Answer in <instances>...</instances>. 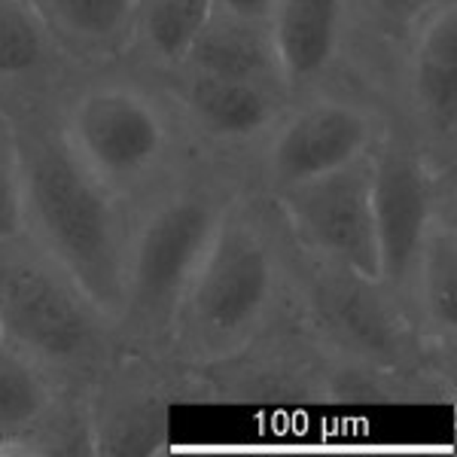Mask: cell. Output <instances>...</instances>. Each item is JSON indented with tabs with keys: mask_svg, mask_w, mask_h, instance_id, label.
<instances>
[{
	"mask_svg": "<svg viewBox=\"0 0 457 457\" xmlns=\"http://www.w3.org/2000/svg\"><path fill=\"white\" fill-rule=\"evenodd\" d=\"M247 187L245 162L202 153L159 193L131 208L122 299L113 317L120 351L165 357L183 293L193 284L228 204Z\"/></svg>",
	"mask_w": 457,
	"mask_h": 457,
	"instance_id": "obj_1",
	"label": "cell"
},
{
	"mask_svg": "<svg viewBox=\"0 0 457 457\" xmlns=\"http://www.w3.org/2000/svg\"><path fill=\"white\" fill-rule=\"evenodd\" d=\"M19 141L21 232L116 317L122 299V260L131 211L79 165L62 135L55 95H34L4 104Z\"/></svg>",
	"mask_w": 457,
	"mask_h": 457,
	"instance_id": "obj_2",
	"label": "cell"
},
{
	"mask_svg": "<svg viewBox=\"0 0 457 457\" xmlns=\"http://www.w3.org/2000/svg\"><path fill=\"white\" fill-rule=\"evenodd\" d=\"M174 370L180 403L253 405V409L454 403L452 390L433 381L375 370L336 353L290 308H284L238 351L204 366H174Z\"/></svg>",
	"mask_w": 457,
	"mask_h": 457,
	"instance_id": "obj_3",
	"label": "cell"
},
{
	"mask_svg": "<svg viewBox=\"0 0 457 457\" xmlns=\"http://www.w3.org/2000/svg\"><path fill=\"white\" fill-rule=\"evenodd\" d=\"M290 226L269 193L247 187L228 204L177 308L165 360L204 366L238 351L287 308Z\"/></svg>",
	"mask_w": 457,
	"mask_h": 457,
	"instance_id": "obj_4",
	"label": "cell"
},
{
	"mask_svg": "<svg viewBox=\"0 0 457 457\" xmlns=\"http://www.w3.org/2000/svg\"><path fill=\"white\" fill-rule=\"evenodd\" d=\"M55 113L79 165L129 211L202 156L165 88L129 62L77 71Z\"/></svg>",
	"mask_w": 457,
	"mask_h": 457,
	"instance_id": "obj_5",
	"label": "cell"
},
{
	"mask_svg": "<svg viewBox=\"0 0 457 457\" xmlns=\"http://www.w3.org/2000/svg\"><path fill=\"white\" fill-rule=\"evenodd\" d=\"M287 308L336 353L457 394V357L424 345L403 296L381 278L287 245Z\"/></svg>",
	"mask_w": 457,
	"mask_h": 457,
	"instance_id": "obj_6",
	"label": "cell"
},
{
	"mask_svg": "<svg viewBox=\"0 0 457 457\" xmlns=\"http://www.w3.org/2000/svg\"><path fill=\"white\" fill-rule=\"evenodd\" d=\"M0 333L71 385L116 357L113 317L28 232L0 235Z\"/></svg>",
	"mask_w": 457,
	"mask_h": 457,
	"instance_id": "obj_7",
	"label": "cell"
},
{
	"mask_svg": "<svg viewBox=\"0 0 457 457\" xmlns=\"http://www.w3.org/2000/svg\"><path fill=\"white\" fill-rule=\"evenodd\" d=\"M390 122V107L372 88L342 86L293 98L253 153L250 187L275 195L308 177L372 153Z\"/></svg>",
	"mask_w": 457,
	"mask_h": 457,
	"instance_id": "obj_8",
	"label": "cell"
},
{
	"mask_svg": "<svg viewBox=\"0 0 457 457\" xmlns=\"http://www.w3.org/2000/svg\"><path fill=\"white\" fill-rule=\"evenodd\" d=\"M370 156L378 278L405 296L427 228L439 217L457 220V171H436L394 113Z\"/></svg>",
	"mask_w": 457,
	"mask_h": 457,
	"instance_id": "obj_9",
	"label": "cell"
},
{
	"mask_svg": "<svg viewBox=\"0 0 457 457\" xmlns=\"http://www.w3.org/2000/svg\"><path fill=\"white\" fill-rule=\"evenodd\" d=\"M381 98L436 171H457V0L439 6L396 55Z\"/></svg>",
	"mask_w": 457,
	"mask_h": 457,
	"instance_id": "obj_10",
	"label": "cell"
},
{
	"mask_svg": "<svg viewBox=\"0 0 457 457\" xmlns=\"http://www.w3.org/2000/svg\"><path fill=\"white\" fill-rule=\"evenodd\" d=\"M177 370L165 357L116 351L88 385L95 457H162L171 452Z\"/></svg>",
	"mask_w": 457,
	"mask_h": 457,
	"instance_id": "obj_11",
	"label": "cell"
},
{
	"mask_svg": "<svg viewBox=\"0 0 457 457\" xmlns=\"http://www.w3.org/2000/svg\"><path fill=\"white\" fill-rule=\"evenodd\" d=\"M146 73L168 92L198 153L245 165L293 101L284 88L226 79L187 64Z\"/></svg>",
	"mask_w": 457,
	"mask_h": 457,
	"instance_id": "obj_12",
	"label": "cell"
},
{
	"mask_svg": "<svg viewBox=\"0 0 457 457\" xmlns=\"http://www.w3.org/2000/svg\"><path fill=\"white\" fill-rule=\"evenodd\" d=\"M271 198L305 250L378 278L370 153L327 174L293 183Z\"/></svg>",
	"mask_w": 457,
	"mask_h": 457,
	"instance_id": "obj_13",
	"label": "cell"
},
{
	"mask_svg": "<svg viewBox=\"0 0 457 457\" xmlns=\"http://www.w3.org/2000/svg\"><path fill=\"white\" fill-rule=\"evenodd\" d=\"M269 21L290 98L342 86L370 88L357 79L353 0H275Z\"/></svg>",
	"mask_w": 457,
	"mask_h": 457,
	"instance_id": "obj_14",
	"label": "cell"
},
{
	"mask_svg": "<svg viewBox=\"0 0 457 457\" xmlns=\"http://www.w3.org/2000/svg\"><path fill=\"white\" fill-rule=\"evenodd\" d=\"M403 299L427 348L457 357V220L427 228Z\"/></svg>",
	"mask_w": 457,
	"mask_h": 457,
	"instance_id": "obj_15",
	"label": "cell"
},
{
	"mask_svg": "<svg viewBox=\"0 0 457 457\" xmlns=\"http://www.w3.org/2000/svg\"><path fill=\"white\" fill-rule=\"evenodd\" d=\"M73 73L31 0H0V104L55 95Z\"/></svg>",
	"mask_w": 457,
	"mask_h": 457,
	"instance_id": "obj_16",
	"label": "cell"
},
{
	"mask_svg": "<svg viewBox=\"0 0 457 457\" xmlns=\"http://www.w3.org/2000/svg\"><path fill=\"white\" fill-rule=\"evenodd\" d=\"M43 25L77 71L125 62L137 0H31Z\"/></svg>",
	"mask_w": 457,
	"mask_h": 457,
	"instance_id": "obj_17",
	"label": "cell"
},
{
	"mask_svg": "<svg viewBox=\"0 0 457 457\" xmlns=\"http://www.w3.org/2000/svg\"><path fill=\"white\" fill-rule=\"evenodd\" d=\"M183 64L226 79H247V83L275 86L287 92L269 19L235 16V12L211 6Z\"/></svg>",
	"mask_w": 457,
	"mask_h": 457,
	"instance_id": "obj_18",
	"label": "cell"
},
{
	"mask_svg": "<svg viewBox=\"0 0 457 457\" xmlns=\"http://www.w3.org/2000/svg\"><path fill=\"white\" fill-rule=\"evenodd\" d=\"M211 6V0H137L135 34L125 62L141 71L183 64Z\"/></svg>",
	"mask_w": 457,
	"mask_h": 457,
	"instance_id": "obj_19",
	"label": "cell"
},
{
	"mask_svg": "<svg viewBox=\"0 0 457 457\" xmlns=\"http://www.w3.org/2000/svg\"><path fill=\"white\" fill-rule=\"evenodd\" d=\"M95 457L88 385H62L25 430L0 442V457Z\"/></svg>",
	"mask_w": 457,
	"mask_h": 457,
	"instance_id": "obj_20",
	"label": "cell"
},
{
	"mask_svg": "<svg viewBox=\"0 0 457 457\" xmlns=\"http://www.w3.org/2000/svg\"><path fill=\"white\" fill-rule=\"evenodd\" d=\"M448 0H353L357 19V55L360 73L370 79V64L375 58V73L390 71L396 55L421 31V25ZM385 86V79H381Z\"/></svg>",
	"mask_w": 457,
	"mask_h": 457,
	"instance_id": "obj_21",
	"label": "cell"
},
{
	"mask_svg": "<svg viewBox=\"0 0 457 457\" xmlns=\"http://www.w3.org/2000/svg\"><path fill=\"white\" fill-rule=\"evenodd\" d=\"M68 385L53 370L6 338H0V442L25 430L58 387Z\"/></svg>",
	"mask_w": 457,
	"mask_h": 457,
	"instance_id": "obj_22",
	"label": "cell"
},
{
	"mask_svg": "<svg viewBox=\"0 0 457 457\" xmlns=\"http://www.w3.org/2000/svg\"><path fill=\"white\" fill-rule=\"evenodd\" d=\"M21 232L19 141L10 110L0 104V235Z\"/></svg>",
	"mask_w": 457,
	"mask_h": 457,
	"instance_id": "obj_23",
	"label": "cell"
},
{
	"mask_svg": "<svg viewBox=\"0 0 457 457\" xmlns=\"http://www.w3.org/2000/svg\"><path fill=\"white\" fill-rule=\"evenodd\" d=\"M211 4L223 12L247 19H271V10H275V0H211Z\"/></svg>",
	"mask_w": 457,
	"mask_h": 457,
	"instance_id": "obj_24",
	"label": "cell"
},
{
	"mask_svg": "<svg viewBox=\"0 0 457 457\" xmlns=\"http://www.w3.org/2000/svg\"><path fill=\"white\" fill-rule=\"evenodd\" d=\"M0 338H4V333H0Z\"/></svg>",
	"mask_w": 457,
	"mask_h": 457,
	"instance_id": "obj_25",
	"label": "cell"
}]
</instances>
